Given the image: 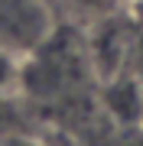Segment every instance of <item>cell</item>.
<instances>
[{"label":"cell","mask_w":143,"mask_h":146,"mask_svg":"<svg viewBox=\"0 0 143 146\" xmlns=\"http://www.w3.org/2000/svg\"><path fill=\"white\" fill-rule=\"evenodd\" d=\"M23 62L26 58L7 52V49H0V94H10L16 84L23 78Z\"/></svg>","instance_id":"obj_3"},{"label":"cell","mask_w":143,"mask_h":146,"mask_svg":"<svg viewBox=\"0 0 143 146\" xmlns=\"http://www.w3.org/2000/svg\"><path fill=\"white\" fill-rule=\"evenodd\" d=\"M140 127H143V117H140Z\"/></svg>","instance_id":"obj_6"},{"label":"cell","mask_w":143,"mask_h":146,"mask_svg":"<svg viewBox=\"0 0 143 146\" xmlns=\"http://www.w3.org/2000/svg\"><path fill=\"white\" fill-rule=\"evenodd\" d=\"M104 104L120 123H140L143 117V81L133 75H114L104 84Z\"/></svg>","instance_id":"obj_2"},{"label":"cell","mask_w":143,"mask_h":146,"mask_svg":"<svg viewBox=\"0 0 143 146\" xmlns=\"http://www.w3.org/2000/svg\"><path fill=\"white\" fill-rule=\"evenodd\" d=\"M0 146H23V143H13V140H0Z\"/></svg>","instance_id":"obj_5"},{"label":"cell","mask_w":143,"mask_h":146,"mask_svg":"<svg viewBox=\"0 0 143 146\" xmlns=\"http://www.w3.org/2000/svg\"><path fill=\"white\" fill-rule=\"evenodd\" d=\"M127 58H130V75H133V78H137V81H143V36L130 39Z\"/></svg>","instance_id":"obj_4"},{"label":"cell","mask_w":143,"mask_h":146,"mask_svg":"<svg viewBox=\"0 0 143 146\" xmlns=\"http://www.w3.org/2000/svg\"><path fill=\"white\" fill-rule=\"evenodd\" d=\"M55 20L46 0H0V49L29 58L52 39Z\"/></svg>","instance_id":"obj_1"}]
</instances>
